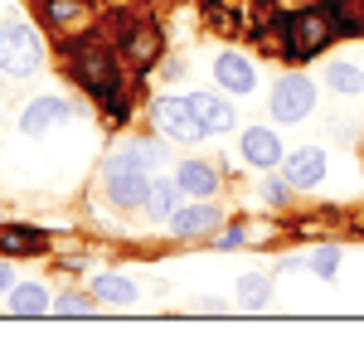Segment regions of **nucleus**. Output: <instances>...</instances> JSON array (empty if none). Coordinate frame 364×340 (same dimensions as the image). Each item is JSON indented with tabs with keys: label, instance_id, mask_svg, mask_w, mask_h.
Listing matches in <instances>:
<instances>
[{
	"label": "nucleus",
	"instance_id": "obj_19",
	"mask_svg": "<svg viewBox=\"0 0 364 340\" xmlns=\"http://www.w3.org/2000/svg\"><path fill=\"white\" fill-rule=\"evenodd\" d=\"M326 10H331L340 34H364V5H355V0H326Z\"/></svg>",
	"mask_w": 364,
	"mask_h": 340
},
{
	"label": "nucleus",
	"instance_id": "obj_27",
	"mask_svg": "<svg viewBox=\"0 0 364 340\" xmlns=\"http://www.w3.org/2000/svg\"><path fill=\"white\" fill-rule=\"evenodd\" d=\"M10 287H15V282H10V267L0 262V292H10Z\"/></svg>",
	"mask_w": 364,
	"mask_h": 340
},
{
	"label": "nucleus",
	"instance_id": "obj_9",
	"mask_svg": "<svg viewBox=\"0 0 364 340\" xmlns=\"http://www.w3.org/2000/svg\"><path fill=\"white\" fill-rule=\"evenodd\" d=\"M190 107H195V117L204 122V132H209V137H219V132L233 127V107H228L219 92H190Z\"/></svg>",
	"mask_w": 364,
	"mask_h": 340
},
{
	"label": "nucleus",
	"instance_id": "obj_16",
	"mask_svg": "<svg viewBox=\"0 0 364 340\" xmlns=\"http://www.w3.org/2000/svg\"><path fill=\"white\" fill-rule=\"evenodd\" d=\"M122 49L132 54V63H151L161 54V34H156V25H136L132 34H122Z\"/></svg>",
	"mask_w": 364,
	"mask_h": 340
},
{
	"label": "nucleus",
	"instance_id": "obj_21",
	"mask_svg": "<svg viewBox=\"0 0 364 340\" xmlns=\"http://www.w3.org/2000/svg\"><path fill=\"white\" fill-rule=\"evenodd\" d=\"M78 15H87V0H44V20L49 25H68Z\"/></svg>",
	"mask_w": 364,
	"mask_h": 340
},
{
	"label": "nucleus",
	"instance_id": "obj_15",
	"mask_svg": "<svg viewBox=\"0 0 364 340\" xmlns=\"http://www.w3.org/2000/svg\"><path fill=\"white\" fill-rule=\"evenodd\" d=\"M180 195H185V190H180V180H175V185H170V180H156V185H151V195H146V209H151V219H161V224H166V219H175V209H180Z\"/></svg>",
	"mask_w": 364,
	"mask_h": 340
},
{
	"label": "nucleus",
	"instance_id": "obj_6",
	"mask_svg": "<svg viewBox=\"0 0 364 340\" xmlns=\"http://www.w3.org/2000/svg\"><path fill=\"white\" fill-rule=\"evenodd\" d=\"M316 107V87L301 73H287L277 87H272V117L277 122H301V117Z\"/></svg>",
	"mask_w": 364,
	"mask_h": 340
},
{
	"label": "nucleus",
	"instance_id": "obj_5",
	"mask_svg": "<svg viewBox=\"0 0 364 340\" xmlns=\"http://www.w3.org/2000/svg\"><path fill=\"white\" fill-rule=\"evenodd\" d=\"M151 117H156V132L170 137V142H199V137H209L204 122L195 117V107H190V97H161Z\"/></svg>",
	"mask_w": 364,
	"mask_h": 340
},
{
	"label": "nucleus",
	"instance_id": "obj_17",
	"mask_svg": "<svg viewBox=\"0 0 364 340\" xmlns=\"http://www.w3.org/2000/svg\"><path fill=\"white\" fill-rule=\"evenodd\" d=\"M54 307L44 287H10V312L15 316H44Z\"/></svg>",
	"mask_w": 364,
	"mask_h": 340
},
{
	"label": "nucleus",
	"instance_id": "obj_3",
	"mask_svg": "<svg viewBox=\"0 0 364 340\" xmlns=\"http://www.w3.org/2000/svg\"><path fill=\"white\" fill-rule=\"evenodd\" d=\"M340 29L331 20V10H301V15H287V58H311L321 54Z\"/></svg>",
	"mask_w": 364,
	"mask_h": 340
},
{
	"label": "nucleus",
	"instance_id": "obj_25",
	"mask_svg": "<svg viewBox=\"0 0 364 340\" xmlns=\"http://www.w3.org/2000/svg\"><path fill=\"white\" fill-rule=\"evenodd\" d=\"M54 312H58V316H83V312H87V297L68 292V297H58V302H54Z\"/></svg>",
	"mask_w": 364,
	"mask_h": 340
},
{
	"label": "nucleus",
	"instance_id": "obj_12",
	"mask_svg": "<svg viewBox=\"0 0 364 340\" xmlns=\"http://www.w3.org/2000/svg\"><path fill=\"white\" fill-rule=\"evenodd\" d=\"M0 248L10 257L44 253V248H49V233H44V228H29V224H10V228H0Z\"/></svg>",
	"mask_w": 364,
	"mask_h": 340
},
{
	"label": "nucleus",
	"instance_id": "obj_10",
	"mask_svg": "<svg viewBox=\"0 0 364 340\" xmlns=\"http://www.w3.org/2000/svg\"><path fill=\"white\" fill-rule=\"evenodd\" d=\"M282 175H287L291 185H316V180L326 175V151H321V146H301V151H291Z\"/></svg>",
	"mask_w": 364,
	"mask_h": 340
},
{
	"label": "nucleus",
	"instance_id": "obj_4",
	"mask_svg": "<svg viewBox=\"0 0 364 340\" xmlns=\"http://www.w3.org/2000/svg\"><path fill=\"white\" fill-rule=\"evenodd\" d=\"M107 199L112 204H122V209H141L146 204V195H151V170L146 166H136V161H127V156H112L107 161Z\"/></svg>",
	"mask_w": 364,
	"mask_h": 340
},
{
	"label": "nucleus",
	"instance_id": "obj_26",
	"mask_svg": "<svg viewBox=\"0 0 364 340\" xmlns=\"http://www.w3.org/2000/svg\"><path fill=\"white\" fill-rule=\"evenodd\" d=\"M262 190H267V199H272V204H282V199L291 195V180H287V175H282V180H267V185H262Z\"/></svg>",
	"mask_w": 364,
	"mask_h": 340
},
{
	"label": "nucleus",
	"instance_id": "obj_11",
	"mask_svg": "<svg viewBox=\"0 0 364 340\" xmlns=\"http://www.w3.org/2000/svg\"><path fill=\"white\" fill-rule=\"evenodd\" d=\"M243 161L257 166V170L277 166V161H282V142L267 132V127H252V132H243Z\"/></svg>",
	"mask_w": 364,
	"mask_h": 340
},
{
	"label": "nucleus",
	"instance_id": "obj_2",
	"mask_svg": "<svg viewBox=\"0 0 364 340\" xmlns=\"http://www.w3.org/2000/svg\"><path fill=\"white\" fill-rule=\"evenodd\" d=\"M44 63V44L25 20H5L0 25V73L5 78H34Z\"/></svg>",
	"mask_w": 364,
	"mask_h": 340
},
{
	"label": "nucleus",
	"instance_id": "obj_20",
	"mask_svg": "<svg viewBox=\"0 0 364 340\" xmlns=\"http://www.w3.org/2000/svg\"><path fill=\"white\" fill-rule=\"evenodd\" d=\"M326 83L336 87V92H360L364 73L355 68V63H331V68H326Z\"/></svg>",
	"mask_w": 364,
	"mask_h": 340
},
{
	"label": "nucleus",
	"instance_id": "obj_23",
	"mask_svg": "<svg viewBox=\"0 0 364 340\" xmlns=\"http://www.w3.org/2000/svg\"><path fill=\"white\" fill-rule=\"evenodd\" d=\"M267 297H272V282L267 277H243L238 282V302L243 307H267Z\"/></svg>",
	"mask_w": 364,
	"mask_h": 340
},
{
	"label": "nucleus",
	"instance_id": "obj_1",
	"mask_svg": "<svg viewBox=\"0 0 364 340\" xmlns=\"http://www.w3.org/2000/svg\"><path fill=\"white\" fill-rule=\"evenodd\" d=\"M73 78L92 92V97H102L107 107H122V68H117V58L97 44V39H87V44H73Z\"/></svg>",
	"mask_w": 364,
	"mask_h": 340
},
{
	"label": "nucleus",
	"instance_id": "obj_8",
	"mask_svg": "<svg viewBox=\"0 0 364 340\" xmlns=\"http://www.w3.org/2000/svg\"><path fill=\"white\" fill-rule=\"evenodd\" d=\"M214 78H219L228 92H252V87H257V68H252L243 54H219L214 58Z\"/></svg>",
	"mask_w": 364,
	"mask_h": 340
},
{
	"label": "nucleus",
	"instance_id": "obj_13",
	"mask_svg": "<svg viewBox=\"0 0 364 340\" xmlns=\"http://www.w3.org/2000/svg\"><path fill=\"white\" fill-rule=\"evenodd\" d=\"M170 228H175L180 238H199V233L219 228V209L199 199V204H190V209H175V219H170Z\"/></svg>",
	"mask_w": 364,
	"mask_h": 340
},
{
	"label": "nucleus",
	"instance_id": "obj_7",
	"mask_svg": "<svg viewBox=\"0 0 364 340\" xmlns=\"http://www.w3.org/2000/svg\"><path fill=\"white\" fill-rule=\"evenodd\" d=\"M63 122H68V102L63 97H34L25 107V117H20V127H25L29 137H44V132H54Z\"/></svg>",
	"mask_w": 364,
	"mask_h": 340
},
{
	"label": "nucleus",
	"instance_id": "obj_14",
	"mask_svg": "<svg viewBox=\"0 0 364 340\" xmlns=\"http://www.w3.org/2000/svg\"><path fill=\"white\" fill-rule=\"evenodd\" d=\"M180 190L195 195V199H209L219 190V175H214V166H204V161H185L180 166Z\"/></svg>",
	"mask_w": 364,
	"mask_h": 340
},
{
	"label": "nucleus",
	"instance_id": "obj_24",
	"mask_svg": "<svg viewBox=\"0 0 364 340\" xmlns=\"http://www.w3.org/2000/svg\"><path fill=\"white\" fill-rule=\"evenodd\" d=\"M336 262H340V248H331V243L316 248V253L306 257V267H311V272H321V277H336Z\"/></svg>",
	"mask_w": 364,
	"mask_h": 340
},
{
	"label": "nucleus",
	"instance_id": "obj_18",
	"mask_svg": "<svg viewBox=\"0 0 364 340\" xmlns=\"http://www.w3.org/2000/svg\"><path fill=\"white\" fill-rule=\"evenodd\" d=\"M92 297H97V302H112V307H127V302H136V282L107 272V277H97V282H92Z\"/></svg>",
	"mask_w": 364,
	"mask_h": 340
},
{
	"label": "nucleus",
	"instance_id": "obj_22",
	"mask_svg": "<svg viewBox=\"0 0 364 340\" xmlns=\"http://www.w3.org/2000/svg\"><path fill=\"white\" fill-rule=\"evenodd\" d=\"M127 161H136V166H146V170H156V166H166V151L156 142H132L127 151H122Z\"/></svg>",
	"mask_w": 364,
	"mask_h": 340
}]
</instances>
